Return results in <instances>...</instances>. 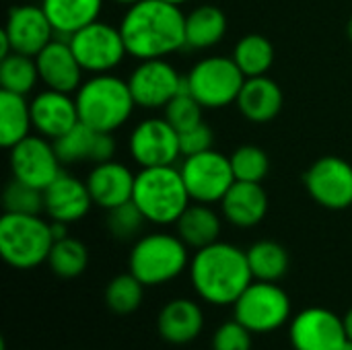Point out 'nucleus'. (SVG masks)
Segmentation results:
<instances>
[{
  "label": "nucleus",
  "instance_id": "1",
  "mask_svg": "<svg viewBox=\"0 0 352 350\" xmlns=\"http://www.w3.org/2000/svg\"><path fill=\"white\" fill-rule=\"evenodd\" d=\"M120 31L128 56L136 60L167 58L186 47V14L182 6L165 0H140L132 4Z\"/></svg>",
  "mask_w": 352,
  "mask_h": 350
},
{
  "label": "nucleus",
  "instance_id": "2",
  "mask_svg": "<svg viewBox=\"0 0 352 350\" xmlns=\"http://www.w3.org/2000/svg\"><path fill=\"white\" fill-rule=\"evenodd\" d=\"M188 270L194 291L210 305H233L254 283L248 252L225 241L196 250Z\"/></svg>",
  "mask_w": 352,
  "mask_h": 350
},
{
  "label": "nucleus",
  "instance_id": "3",
  "mask_svg": "<svg viewBox=\"0 0 352 350\" xmlns=\"http://www.w3.org/2000/svg\"><path fill=\"white\" fill-rule=\"evenodd\" d=\"M74 99L78 107V120L95 132L109 134L120 130L132 118L136 107L128 80L111 72L93 74L91 78L82 80Z\"/></svg>",
  "mask_w": 352,
  "mask_h": 350
},
{
  "label": "nucleus",
  "instance_id": "4",
  "mask_svg": "<svg viewBox=\"0 0 352 350\" xmlns=\"http://www.w3.org/2000/svg\"><path fill=\"white\" fill-rule=\"evenodd\" d=\"M132 202L153 225H175L192 204L182 171L175 165L140 167L134 182Z\"/></svg>",
  "mask_w": 352,
  "mask_h": 350
},
{
  "label": "nucleus",
  "instance_id": "5",
  "mask_svg": "<svg viewBox=\"0 0 352 350\" xmlns=\"http://www.w3.org/2000/svg\"><path fill=\"white\" fill-rule=\"evenodd\" d=\"M54 245L52 223L39 215L4 212L0 217V256L16 270H31L47 262Z\"/></svg>",
  "mask_w": 352,
  "mask_h": 350
},
{
  "label": "nucleus",
  "instance_id": "6",
  "mask_svg": "<svg viewBox=\"0 0 352 350\" xmlns=\"http://www.w3.org/2000/svg\"><path fill=\"white\" fill-rule=\"evenodd\" d=\"M188 250L177 233H148L132 245L128 268L144 287H159L175 281L190 266Z\"/></svg>",
  "mask_w": 352,
  "mask_h": 350
},
{
  "label": "nucleus",
  "instance_id": "7",
  "mask_svg": "<svg viewBox=\"0 0 352 350\" xmlns=\"http://www.w3.org/2000/svg\"><path fill=\"white\" fill-rule=\"evenodd\" d=\"M243 83V72L227 56H206L186 74V89L204 109H223L235 103Z\"/></svg>",
  "mask_w": 352,
  "mask_h": 350
},
{
  "label": "nucleus",
  "instance_id": "8",
  "mask_svg": "<svg viewBox=\"0 0 352 350\" xmlns=\"http://www.w3.org/2000/svg\"><path fill=\"white\" fill-rule=\"evenodd\" d=\"M233 314L252 334H270L291 318V299L276 285L254 281L233 303Z\"/></svg>",
  "mask_w": 352,
  "mask_h": 350
},
{
  "label": "nucleus",
  "instance_id": "9",
  "mask_svg": "<svg viewBox=\"0 0 352 350\" xmlns=\"http://www.w3.org/2000/svg\"><path fill=\"white\" fill-rule=\"evenodd\" d=\"M68 41L82 70L91 74L111 72L128 56L120 27H113L99 19L72 33Z\"/></svg>",
  "mask_w": 352,
  "mask_h": 350
},
{
  "label": "nucleus",
  "instance_id": "10",
  "mask_svg": "<svg viewBox=\"0 0 352 350\" xmlns=\"http://www.w3.org/2000/svg\"><path fill=\"white\" fill-rule=\"evenodd\" d=\"M179 171L192 202L202 204L221 202L229 188L237 182L231 159L214 149L184 157Z\"/></svg>",
  "mask_w": 352,
  "mask_h": 350
},
{
  "label": "nucleus",
  "instance_id": "11",
  "mask_svg": "<svg viewBox=\"0 0 352 350\" xmlns=\"http://www.w3.org/2000/svg\"><path fill=\"white\" fill-rule=\"evenodd\" d=\"M128 85L136 107L165 109L167 103L186 89V76L167 58L138 60V66L130 72Z\"/></svg>",
  "mask_w": 352,
  "mask_h": 350
},
{
  "label": "nucleus",
  "instance_id": "12",
  "mask_svg": "<svg viewBox=\"0 0 352 350\" xmlns=\"http://www.w3.org/2000/svg\"><path fill=\"white\" fill-rule=\"evenodd\" d=\"M8 165L14 179L45 190L62 173L64 163L56 153L54 140L41 134H29L8 149Z\"/></svg>",
  "mask_w": 352,
  "mask_h": 350
},
{
  "label": "nucleus",
  "instance_id": "13",
  "mask_svg": "<svg viewBox=\"0 0 352 350\" xmlns=\"http://www.w3.org/2000/svg\"><path fill=\"white\" fill-rule=\"evenodd\" d=\"M128 151L138 167L175 165L182 157L179 132L165 118H146L134 126Z\"/></svg>",
  "mask_w": 352,
  "mask_h": 350
},
{
  "label": "nucleus",
  "instance_id": "14",
  "mask_svg": "<svg viewBox=\"0 0 352 350\" xmlns=\"http://www.w3.org/2000/svg\"><path fill=\"white\" fill-rule=\"evenodd\" d=\"M311 200L328 210L352 206V165L340 157H322L309 165L303 177Z\"/></svg>",
  "mask_w": 352,
  "mask_h": 350
},
{
  "label": "nucleus",
  "instance_id": "15",
  "mask_svg": "<svg viewBox=\"0 0 352 350\" xmlns=\"http://www.w3.org/2000/svg\"><path fill=\"white\" fill-rule=\"evenodd\" d=\"M289 340L295 350H342L349 342L344 320L326 307H307L291 320Z\"/></svg>",
  "mask_w": 352,
  "mask_h": 350
},
{
  "label": "nucleus",
  "instance_id": "16",
  "mask_svg": "<svg viewBox=\"0 0 352 350\" xmlns=\"http://www.w3.org/2000/svg\"><path fill=\"white\" fill-rule=\"evenodd\" d=\"M2 33L6 35L12 52L27 54L33 58L56 37V31L47 14L43 12L41 4L39 6H33V4L12 6Z\"/></svg>",
  "mask_w": 352,
  "mask_h": 350
},
{
  "label": "nucleus",
  "instance_id": "17",
  "mask_svg": "<svg viewBox=\"0 0 352 350\" xmlns=\"http://www.w3.org/2000/svg\"><path fill=\"white\" fill-rule=\"evenodd\" d=\"M37 70L39 80L45 85V89L64 91V93H76L82 85V66L76 58V54L70 47L68 37L56 35L37 56Z\"/></svg>",
  "mask_w": 352,
  "mask_h": 350
},
{
  "label": "nucleus",
  "instance_id": "18",
  "mask_svg": "<svg viewBox=\"0 0 352 350\" xmlns=\"http://www.w3.org/2000/svg\"><path fill=\"white\" fill-rule=\"evenodd\" d=\"M93 206V198L89 194L87 182L70 173H60L45 190H43V212L50 221L60 223H76L87 217Z\"/></svg>",
  "mask_w": 352,
  "mask_h": 350
},
{
  "label": "nucleus",
  "instance_id": "19",
  "mask_svg": "<svg viewBox=\"0 0 352 350\" xmlns=\"http://www.w3.org/2000/svg\"><path fill=\"white\" fill-rule=\"evenodd\" d=\"M31 120L37 134L56 140L80 122L76 99L70 93L45 89L31 101Z\"/></svg>",
  "mask_w": 352,
  "mask_h": 350
},
{
  "label": "nucleus",
  "instance_id": "20",
  "mask_svg": "<svg viewBox=\"0 0 352 350\" xmlns=\"http://www.w3.org/2000/svg\"><path fill=\"white\" fill-rule=\"evenodd\" d=\"M85 182L93 204L103 210H111L132 200L136 173H132V169L120 161H105L97 163Z\"/></svg>",
  "mask_w": 352,
  "mask_h": 350
},
{
  "label": "nucleus",
  "instance_id": "21",
  "mask_svg": "<svg viewBox=\"0 0 352 350\" xmlns=\"http://www.w3.org/2000/svg\"><path fill=\"white\" fill-rule=\"evenodd\" d=\"M219 204L223 219L237 229H252L268 215V194L256 182H235Z\"/></svg>",
  "mask_w": 352,
  "mask_h": 350
},
{
  "label": "nucleus",
  "instance_id": "22",
  "mask_svg": "<svg viewBox=\"0 0 352 350\" xmlns=\"http://www.w3.org/2000/svg\"><path fill=\"white\" fill-rule=\"evenodd\" d=\"M157 330L159 336L173 347L190 344L204 330L202 307L192 299H173L159 311Z\"/></svg>",
  "mask_w": 352,
  "mask_h": 350
},
{
  "label": "nucleus",
  "instance_id": "23",
  "mask_svg": "<svg viewBox=\"0 0 352 350\" xmlns=\"http://www.w3.org/2000/svg\"><path fill=\"white\" fill-rule=\"evenodd\" d=\"M283 103H285V97H283L280 85L268 74L245 78L239 91V97L235 101L239 113L248 122H254V124L272 122L280 113Z\"/></svg>",
  "mask_w": 352,
  "mask_h": 350
},
{
  "label": "nucleus",
  "instance_id": "24",
  "mask_svg": "<svg viewBox=\"0 0 352 350\" xmlns=\"http://www.w3.org/2000/svg\"><path fill=\"white\" fill-rule=\"evenodd\" d=\"M221 215L212 204L192 202L175 223V233L190 250H202L221 237Z\"/></svg>",
  "mask_w": 352,
  "mask_h": 350
},
{
  "label": "nucleus",
  "instance_id": "25",
  "mask_svg": "<svg viewBox=\"0 0 352 350\" xmlns=\"http://www.w3.org/2000/svg\"><path fill=\"white\" fill-rule=\"evenodd\" d=\"M105 0H41L56 35L70 37L78 29L97 21Z\"/></svg>",
  "mask_w": 352,
  "mask_h": 350
},
{
  "label": "nucleus",
  "instance_id": "26",
  "mask_svg": "<svg viewBox=\"0 0 352 350\" xmlns=\"http://www.w3.org/2000/svg\"><path fill=\"white\" fill-rule=\"evenodd\" d=\"M227 35V17L214 4L196 6L186 14V47L210 50Z\"/></svg>",
  "mask_w": 352,
  "mask_h": 350
},
{
  "label": "nucleus",
  "instance_id": "27",
  "mask_svg": "<svg viewBox=\"0 0 352 350\" xmlns=\"http://www.w3.org/2000/svg\"><path fill=\"white\" fill-rule=\"evenodd\" d=\"M31 101L27 95L0 91V144L12 149L16 142L31 134Z\"/></svg>",
  "mask_w": 352,
  "mask_h": 350
},
{
  "label": "nucleus",
  "instance_id": "28",
  "mask_svg": "<svg viewBox=\"0 0 352 350\" xmlns=\"http://www.w3.org/2000/svg\"><path fill=\"white\" fill-rule=\"evenodd\" d=\"M231 58L235 60L245 78L264 76L274 64V47L268 37L260 33H248L235 43Z\"/></svg>",
  "mask_w": 352,
  "mask_h": 350
},
{
  "label": "nucleus",
  "instance_id": "29",
  "mask_svg": "<svg viewBox=\"0 0 352 350\" xmlns=\"http://www.w3.org/2000/svg\"><path fill=\"white\" fill-rule=\"evenodd\" d=\"M248 262L254 281H266V283H278L289 272V264H291L287 250L272 239L256 241L248 250Z\"/></svg>",
  "mask_w": 352,
  "mask_h": 350
},
{
  "label": "nucleus",
  "instance_id": "30",
  "mask_svg": "<svg viewBox=\"0 0 352 350\" xmlns=\"http://www.w3.org/2000/svg\"><path fill=\"white\" fill-rule=\"evenodd\" d=\"M39 83V70L33 56L10 52L0 58V85L4 91L27 95Z\"/></svg>",
  "mask_w": 352,
  "mask_h": 350
},
{
  "label": "nucleus",
  "instance_id": "31",
  "mask_svg": "<svg viewBox=\"0 0 352 350\" xmlns=\"http://www.w3.org/2000/svg\"><path fill=\"white\" fill-rule=\"evenodd\" d=\"M47 264L58 278H76L89 266V250L76 237H64L54 241Z\"/></svg>",
  "mask_w": 352,
  "mask_h": 350
},
{
  "label": "nucleus",
  "instance_id": "32",
  "mask_svg": "<svg viewBox=\"0 0 352 350\" xmlns=\"http://www.w3.org/2000/svg\"><path fill=\"white\" fill-rule=\"evenodd\" d=\"M144 299V285L128 270L126 274H120L109 281L105 289V303L109 311L118 316L134 314Z\"/></svg>",
  "mask_w": 352,
  "mask_h": 350
},
{
  "label": "nucleus",
  "instance_id": "33",
  "mask_svg": "<svg viewBox=\"0 0 352 350\" xmlns=\"http://www.w3.org/2000/svg\"><path fill=\"white\" fill-rule=\"evenodd\" d=\"M231 167L237 182H256L262 184L270 171V159L264 149L256 144H241L233 151Z\"/></svg>",
  "mask_w": 352,
  "mask_h": 350
},
{
  "label": "nucleus",
  "instance_id": "34",
  "mask_svg": "<svg viewBox=\"0 0 352 350\" xmlns=\"http://www.w3.org/2000/svg\"><path fill=\"white\" fill-rule=\"evenodd\" d=\"M95 130L78 122L74 128H70L66 134L54 140L56 153L62 163H80V161H91L93 153V142H95Z\"/></svg>",
  "mask_w": 352,
  "mask_h": 350
},
{
  "label": "nucleus",
  "instance_id": "35",
  "mask_svg": "<svg viewBox=\"0 0 352 350\" xmlns=\"http://www.w3.org/2000/svg\"><path fill=\"white\" fill-rule=\"evenodd\" d=\"M4 212L19 215H41L43 212V190L33 188L21 179H10L2 194Z\"/></svg>",
  "mask_w": 352,
  "mask_h": 350
},
{
  "label": "nucleus",
  "instance_id": "36",
  "mask_svg": "<svg viewBox=\"0 0 352 350\" xmlns=\"http://www.w3.org/2000/svg\"><path fill=\"white\" fill-rule=\"evenodd\" d=\"M144 223H146L144 215L138 210V206L132 200L107 210V221H105L107 231L111 233V237H116L120 241L134 239L142 231Z\"/></svg>",
  "mask_w": 352,
  "mask_h": 350
},
{
  "label": "nucleus",
  "instance_id": "37",
  "mask_svg": "<svg viewBox=\"0 0 352 350\" xmlns=\"http://www.w3.org/2000/svg\"><path fill=\"white\" fill-rule=\"evenodd\" d=\"M202 111L204 107L198 103V99L188 91L184 89L182 93H177L165 107V120L177 130V132H184L188 128H194L196 124L204 122L202 120Z\"/></svg>",
  "mask_w": 352,
  "mask_h": 350
},
{
  "label": "nucleus",
  "instance_id": "38",
  "mask_svg": "<svg viewBox=\"0 0 352 350\" xmlns=\"http://www.w3.org/2000/svg\"><path fill=\"white\" fill-rule=\"evenodd\" d=\"M212 350H252V332L235 318L221 324L210 342Z\"/></svg>",
  "mask_w": 352,
  "mask_h": 350
},
{
  "label": "nucleus",
  "instance_id": "39",
  "mask_svg": "<svg viewBox=\"0 0 352 350\" xmlns=\"http://www.w3.org/2000/svg\"><path fill=\"white\" fill-rule=\"evenodd\" d=\"M179 144H182V157L210 151V149H214V132L208 124L200 122L194 128L179 132Z\"/></svg>",
  "mask_w": 352,
  "mask_h": 350
},
{
  "label": "nucleus",
  "instance_id": "40",
  "mask_svg": "<svg viewBox=\"0 0 352 350\" xmlns=\"http://www.w3.org/2000/svg\"><path fill=\"white\" fill-rule=\"evenodd\" d=\"M116 155V140L109 132H97L95 142H93V153H91V163H105L113 161Z\"/></svg>",
  "mask_w": 352,
  "mask_h": 350
},
{
  "label": "nucleus",
  "instance_id": "41",
  "mask_svg": "<svg viewBox=\"0 0 352 350\" xmlns=\"http://www.w3.org/2000/svg\"><path fill=\"white\" fill-rule=\"evenodd\" d=\"M342 320H344V330H346L349 342H352V307L346 311V316H344Z\"/></svg>",
  "mask_w": 352,
  "mask_h": 350
},
{
  "label": "nucleus",
  "instance_id": "42",
  "mask_svg": "<svg viewBox=\"0 0 352 350\" xmlns=\"http://www.w3.org/2000/svg\"><path fill=\"white\" fill-rule=\"evenodd\" d=\"M113 2H118V4H122V6H126V8H130L132 4H136V2H140V0H113Z\"/></svg>",
  "mask_w": 352,
  "mask_h": 350
},
{
  "label": "nucleus",
  "instance_id": "43",
  "mask_svg": "<svg viewBox=\"0 0 352 350\" xmlns=\"http://www.w3.org/2000/svg\"><path fill=\"white\" fill-rule=\"evenodd\" d=\"M346 33H349V39L352 41V17L351 21H349V25H346Z\"/></svg>",
  "mask_w": 352,
  "mask_h": 350
},
{
  "label": "nucleus",
  "instance_id": "44",
  "mask_svg": "<svg viewBox=\"0 0 352 350\" xmlns=\"http://www.w3.org/2000/svg\"><path fill=\"white\" fill-rule=\"evenodd\" d=\"M165 2H171V4H177V6H182V4H186V2H190V0H165Z\"/></svg>",
  "mask_w": 352,
  "mask_h": 350
},
{
  "label": "nucleus",
  "instance_id": "45",
  "mask_svg": "<svg viewBox=\"0 0 352 350\" xmlns=\"http://www.w3.org/2000/svg\"><path fill=\"white\" fill-rule=\"evenodd\" d=\"M342 350H352V342H346V344H344V349Z\"/></svg>",
  "mask_w": 352,
  "mask_h": 350
}]
</instances>
